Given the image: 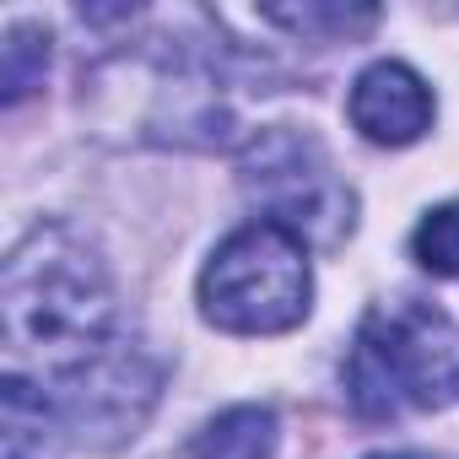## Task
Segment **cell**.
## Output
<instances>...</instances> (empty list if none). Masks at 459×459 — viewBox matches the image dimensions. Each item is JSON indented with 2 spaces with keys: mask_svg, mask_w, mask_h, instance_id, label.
<instances>
[{
  "mask_svg": "<svg viewBox=\"0 0 459 459\" xmlns=\"http://www.w3.org/2000/svg\"><path fill=\"white\" fill-rule=\"evenodd\" d=\"M346 394L368 421L459 405V325L416 298L373 308L346 357Z\"/></svg>",
  "mask_w": 459,
  "mask_h": 459,
  "instance_id": "7a4b0ae2",
  "label": "cell"
},
{
  "mask_svg": "<svg viewBox=\"0 0 459 459\" xmlns=\"http://www.w3.org/2000/svg\"><path fill=\"white\" fill-rule=\"evenodd\" d=\"M314 308V260L281 221L227 233L200 271V314L227 335H287Z\"/></svg>",
  "mask_w": 459,
  "mask_h": 459,
  "instance_id": "3957f363",
  "label": "cell"
},
{
  "mask_svg": "<svg viewBox=\"0 0 459 459\" xmlns=\"http://www.w3.org/2000/svg\"><path fill=\"white\" fill-rule=\"evenodd\" d=\"M44 71H49V33L33 22H12L6 44H0V98L22 103L44 82Z\"/></svg>",
  "mask_w": 459,
  "mask_h": 459,
  "instance_id": "ba28073f",
  "label": "cell"
},
{
  "mask_svg": "<svg viewBox=\"0 0 459 459\" xmlns=\"http://www.w3.org/2000/svg\"><path fill=\"white\" fill-rule=\"evenodd\" d=\"M60 432L65 427L55 400L28 373H6V384H0V459H49Z\"/></svg>",
  "mask_w": 459,
  "mask_h": 459,
  "instance_id": "8992f818",
  "label": "cell"
},
{
  "mask_svg": "<svg viewBox=\"0 0 459 459\" xmlns=\"http://www.w3.org/2000/svg\"><path fill=\"white\" fill-rule=\"evenodd\" d=\"M373 459H405V454H373Z\"/></svg>",
  "mask_w": 459,
  "mask_h": 459,
  "instance_id": "8fae6325",
  "label": "cell"
},
{
  "mask_svg": "<svg viewBox=\"0 0 459 459\" xmlns=\"http://www.w3.org/2000/svg\"><path fill=\"white\" fill-rule=\"evenodd\" d=\"M238 184L265 221H281L308 249H335L357 227V195L335 173L330 152L303 130H260L238 162Z\"/></svg>",
  "mask_w": 459,
  "mask_h": 459,
  "instance_id": "277c9868",
  "label": "cell"
},
{
  "mask_svg": "<svg viewBox=\"0 0 459 459\" xmlns=\"http://www.w3.org/2000/svg\"><path fill=\"white\" fill-rule=\"evenodd\" d=\"M411 255H416V265L432 271V276H459V200L432 205V211L416 221Z\"/></svg>",
  "mask_w": 459,
  "mask_h": 459,
  "instance_id": "9c48e42d",
  "label": "cell"
},
{
  "mask_svg": "<svg viewBox=\"0 0 459 459\" xmlns=\"http://www.w3.org/2000/svg\"><path fill=\"white\" fill-rule=\"evenodd\" d=\"M346 114H351L362 141H373V146H411V141H421L432 130L437 103H432V87L411 65L378 60V65H368L357 76V87L346 98Z\"/></svg>",
  "mask_w": 459,
  "mask_h": 459,
  "instance_id": "5b68a950",
  "label": "cell"
},
{
  "mask_svg": "<svg viewBox=\"0 0 459 459\" xmlns=\"http://www.w3.org/2000/svg\"><path fill=\"white\" fill-rule=\"evenodd\" d=\"M0 325L12 373L39 368L44 378L71 384L119 346L108 265L71 227H33L0 271Z\"/></svg>",
  "mask_w": 459,
  "mask_h": 459,
  "instance_id": "6da1fadb",
  "label": "cell"
},
{
  "mask_svg": "<svg viewBox=\"0 0 459 459\" xmlns=\"http://www.w3.org/2000/svg\"><path fill=\"white\" fill-rule=\"evenodd\" d=\"M265 22H281V28H298V33H362L378 22L373 6H292V12H265Z\"/></svg>",
  "mask_w": 459,
  "mask_h": 459,
  "instance_id": "30bf717a",
  "label": "cell"
},
{
  "mask_svg": "<svg viewBox=\"0 0 459 459\" xmlns=\"http://www.w3.org/2000/svg\"><path fill=\"white\" fill-rule=\"evenodd\" d=\"M271 454H276L271 405H233V411L211 416L189 443V459H271Z\"/></svg>",
  "mask_w": 459,
  "mask_h": 459,
  "instance_id": "52a82bcc",
  "label": "cell"
}]
</instances>
